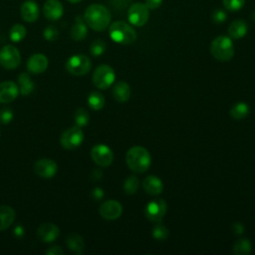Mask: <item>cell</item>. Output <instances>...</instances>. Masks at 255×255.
Here are the masks:
<instances>
[{"label":"cell","instance_id":"cell-1","mask_svg":"<svg viewBox=\"0 0 255 255\" xmlns=\"http://www.w3.org/2000/svg\"><path fill=\"white\" fill-rule=\"evenodd\" d=\"M84 20L88 27L94 31L101 32L110 26L111 13L109 9L102 4H91L85 10Z\"/></svg>","mask_w":255,"mask_h":255},{"label":"cell","instance_id":"cell-2","mask_svg":"<svg viewBox=\"0 0 255 255\" xmlns=\"http://www.w3.org/2000/svg\"><path fill=\"white\" fill-rule=\"evenodd\" d=\"M126 162L128 168L133 172L142 173L148 169L151 162V157L146 148L135 145L128 150Z\"/></svg>","mask_w":255,"mask_h":255},{"label":"cell","instance_id":"cell-3","mask_svg":"<svg viewBox=\"0 0 255 255\" xmlns=\"http://www.w3.org/2000/svg\"><path fill=\"white\" fill-rule=\"evenodd\" d=\"M109 35L111 39L121 45H130L136 40V32L128 23L119 20L109 26Z\"/></svg>","mask_w":255,"mask_h":255},{"label":"cell","instance_id":"cell-4","mask_svg":"<svg viewBox=\"0 0 255 255\" xmlns=\"http://www.w3.org/2000/svg\"><path fill=\"white\" fill-rule=\"evenodd\" d=\"M210 54L220 62L230 61L234 56V45L230 37L218 36L210 43Z\"/></svg>","mask_w":255,"mask_h":255},{"label":"cell","instance_id":"cell-5","mask_svg":"<svg viewBox=\"0 0 255 255\" xmlns=\"http://www.w3.org/2000/svg\"><path fill=\"white\" fill-rule=\"evenodd\" d=\"M66 70L74 76H84L91 70L92 63L89 57L83 54L73 55L66 62Z\"/></svg>","mask_w":255,"mask_h":255},{"label":"cell","instance_id":"cell-6","mask_svg":"<svg viewBox=\"0 0 255 255\" xmlns=\"http://www.w3.org/2000/svg\"><path fill=\"white\" fill-rule=\"evenodd\" d=\"M115 71L109 65H101L97 67L93 74V83L97 88L101 90L110 88L115 82Z\"/></svg>","mask_w":255,"mask_h":255},{"label":"cell","instance_id":"cell-7","mask_svg":"<svg viewBox=\"0 0 255 255\" xmlns=\"http://www.w3.org/2000/svg\"><path fill=\"white\" fill-rule=\"evenodd\" d=\"M21 63L19 50L13 45H5L0 49V65L8 70L16 69Z\"/></svg>","mask_w":255,"mask_h":255},{"label":"cell","instance_id":"cell-8","mask_svg":"<svg viewBox=\"0 0 255 255\" xmlns=\"http://www.w3.org/2000/svg\"><path fill=\"white\" fill-rule=\"evenodd\" d=\"M84 140V132L78 126L67 128L61 134L60 143L66 149H74L81 145Z\"/></svg>","mask_w":255,"mask_h":255},{"label":"cell","instance_id":"cell-9","mask_svg":"<svg viewBox=\"0 0 255 255\" xmlns=\"http://www.w3.org/2000/svg\"><path fill=\"white\" fill-rule=\"evenodd\" d=\"M149 18L148 8L143 3H133L128 10V19L129 23L135 27H142Z\"/></svg>","mask_w":255,"mask_h":255},{"label":"cell","instance_id":"cell-10","mask_svg":"<svg viewBox=\"0 0 255 255\" xmlns=\"http://www.w3.org/2000/svg\"><path fill=\"white\" fill-rule=\"evenodd\" d=\"M167 210L166 202L161 198H156L149 201L144 209L145 217L153 223L161 222Z\"/></svg>","mask_w":255,"mask_h":255},{"label":"cell","instance_id":"cell-11","mask_svg":"<svg viewBox=\"0 0 255 255\" xmlns=\"http://www.w3.org/2000/svg\"><path fill=\"white\" fill-rule=\"evenodd\" d=\"M91 157L99 166L108 167L114 160V153L108 145L100 143L91 149Z\"/></svg>","mask_w":255,"mask_h":255},{"label":"cell","instance_id":"cell-12","mask_svg":"<svg viewBox=\"0 0 255 255\" xmlns=\"http://www.w3.org/2000/svg\"><path fill=\"white\" fill-rule=\"evenodd\" d=\"M58 170L57 163L50 158H40L34 163L35 173L43 178L53 177Z\"/></svg>","mask_w":255,"mask_h":255},{"label":"cell","instance_id":"cell-13","mask_svg":"<svg viewBox=\"0 0 255 255\" xmlns=\"http://www.w3.org/2000/svg\"><path fill=\"white\" fill-rule=\"evenodd\" d=\"M99 212L103 218L107 220H115L122 215L123 206L119 201L110 199L101 204Z\"/></svg>","mask_w":255,"mask_h":255},{"label":"cell","instance_id":"cell-14","mask_svg":"<svg viewBox=\"0 0 255 255\" xmlns=\"http://www.w3.org/2000/svg\"><path fill=\"white\" fill-rule=\"evenodd\" d=\"M60 235V229L57 225L51 222L42 223L37 229L38 238L46 243L55 241Z\"/></svg>","mask_w":255,"mask_h":255},{"label":"cell","instance_id":"cell-15","mask_svg":"<svg viewBox=\"0 0 255 255\" xmlns=\"http://www.w3.org/2000/svg\"><path fill=\"white\" fill-rule=\"evenodd\" d=\"M43 14L50 21H57L64 14L63 4L59 0H47L43 5Z\"/></svg>","mask_w":255,"mask_h":255},{"label":"cell","instance_id":"cell-16","mask_svg":"<svg viewBox=\"0 0 255 255\" xmlns=\"http://www.w3.org/2000/svg\"><path fill=\"white\" fill-rule=\"evenodd\" d=\"M21 18L27 23L35 22L40 15V8L36 1L26 0L22 3L20 8Z\"/></svg>","mask_w":255,"mask_h":255},{"label":"cell","instance_id":"cell-17","mask_svg":"<svg viewBox=\"0 0 255 255\" xmlns=\"http://www.w3.org/2000/svg\"><path fill=\"white\" fill-rule=\"evenodd\" d=\"M48 58L41 53H37L32 55L27 61V70L35 75L41 74L46 71L48 68Z\"/></svg>","mask_w":255,"mask_h":255},{"label":"cell","instance_id":"cell-18","mask_svg":"<svg viewBox=\"0 0 255 255\" xmlns=\"http://www.w3.org/2000/svg\"><path fill=\"white\" fill-rule=\"evenodd\" d=\"M19 94V87L12 81L0 83V103L7 104L14 101Z\"/></svg>","mask_w":255,"mask_h":255},{"label":"cell","instance_id":"cell-19","mask_svg":"<svg viewBox=\"0 0 255 255\" xmlns=\"http://www.w3.org/2000/svg\"><path fill=\"white\" fill-rule=\"evenodd\" d=\"M142 188L149 195H158L162 192V181L155 175H148L142 180Z\"/></svg>","mask_w":255,"mask_h":255},{"label":"cell","instance_id":"cell-20","mask_svg":"<svg viewBox=\"0 0 255 255\" xmlns=\"http://www.w3.org/2000/svg\"><path fill=\"white\" fill-rule=\"evenodd\" d=\"M71 38L75 41H82L88 35V25L84 20V17L78 15L75 18V22L70 32Z\"/></svg>","mask_w":255,"mask_h":255},{"label":"cell","instance_id":"cell-21","mask_svg":"<svg viewBox=\"0 0 255 255\" xmlns=\"http://www.w3.org/2000/svg\"><path fill=\"white\" fill-rule=\"evenodd\" d=\"M248 32L247 22L243 19H236L232 21L228 27L229 37L232 39H241Z\"/></svg>","mask_w":255,"mask_h":255},{"label":"cell","instance_id":"cell-22","mask_svg":"<svg viewBox=\"0 0 255 255\" xmlns=\"http://www.w3.org/2000/svg\"><path fill=\"white\" fill-rule=\"evenodd\" d=\"M16 213L11 206L0 205V231L8 229L14 222Z\"/></svg>","mask_w":255,"mask_h":255},{"label":"cell","instance_id":"cell-23","mask_svg":"<svg viewBox=\"0 0 255 255\" xmlns=\"http://www.w3.org/2000/svg\"><path fill=\"white\" fill-rule=\"evenodd\" d=\"M130 93L129 86L124 81L118 82L113 88V97L118 103H125L128 101Z\"/></svg>","mask_w":255,"mask_h":255},{"label":"cell","instance_id":"cell-24","mask_svg":"<svg viewBox=\"0 0 255 255\" xmlns=\"http://www.w3.org/2000/svg\"><path fill=\"white\" fill-rule=\"evenodd\" d=\"M66 244L67 247L69 248L70 251L75 253L76 255H81L83 254L85 250V242L82 236H80L77 233H71L68 235L66 239Z\"/></svg>","mask_w":255,"mask_h":255},{"label":"cell","instance_id":"cell-25","mask_svg":"<svg viewBox=\"0 0 255 255\" xmlns=\"http://www.w3.org/2000/svg\"><path fill=\"white\" fill-rule=\"evenodd\" d=\"M19 84V92L22 96H29L35 88L33 81L28 73H21L18 77Z\"/></svg>","mask_w":255,"mask_h":255},{"label":"cell","instance_id":"cell-26","mask_svg":"<svg viewBox=\"0 0 255 255\" xmlns=\"http://www.w3.org/2000/svg\"><path fill=\"white\" fill-rule=\"evenodd\" d=\"M248 114H249V106L244 102L236 103L230 109V116L232 117V119L237 121L243 120L244 118L247 117Z\"/></svg>","mask_w":255,"mask_h":255},{"label":"cell","instance_id":"cell-27","mask_svg":"<svg viewBox=\"0 0 255 255\" xmlns=\"http://www.w3.org/2000/svg\"><path fill=\"white\" fill-rule=\"evenodd\" d=\"M87 101L89 107L94 111H100L105 106V97L100 92H92Z\"/></svg>","mask_w":255,"mask_h":255},{"label":"cell","instance_id":"cell-28","mask_svg":"<svg viewBox=\"0 0 255 255\" xmlns=\"http://www.w3.org/2000/svg\"><path fill=\"white\" fill-rule=\"evenodd\" d=\"M26 28L22 24H14L9 30V38L14 43L21 42L26 37Z\"/></svg>","mask_w":255,"mask_h":255},{"label":"cell","instance_id":"cell-29","mask_svg":"<svg viewBox=\"0 0 255 255\" xmlns=\"http://www.w3.org/2000/svg\"><path fill=\"white\" fill-rule=\"evenodd\" d=\"M252 245L247 238L238 239L233 246V253L236 255H247L251 252Z\"/></svg>","mask_w":255,"mask_h":255},{"label":"cell","instance_id":"cell-30","mask_svg":"<svg viewBox=\"0 0 255 255\" xmlns=\"http://www.w3.org/2000/svg\"><path fill=\"white\" fill-rule=\"evenodd\" d=\"M139 186V180L135 175H129L126 178L124 182V190L127 194H134Z\"/></svg>","mask_w":255,"mask_h":255},{"label":"cell","instance_id":"cell-31","mask_svg":"<svg viewBox=\"0 0 255 255\" xmlns=\"http://www.w3.org/2000/svg\"><path fill=\"white\" fill-rule=\"evenodd\" d=\"M107 50V44L102 39H96L90 46V53L94 57H99L103 55Z\"/></svg>","mask_w":255,"mask_h":255},{"label":"cell","instance_id":"cell-32","mask_svg":"<svg viewBox=\"0 0 255 255\" xmlns=\"http://www.w3.org/2000/svg\"><path fill=\"white\" fill-rule=\"evenodd\" d=\"M168 234V229L163 224H161V222L155 223V225L152 228V237L156 240H166Z\"/></svg>","mask_w":255,"mask_h":255},{"label":"cell","instance_id":"cell-33","mask_svg":"<svg viewBox=\"0 0 255 255\" xmlns=\"http://www.w3.org/2000/svg\"><path fill=\"white\" fill-rule=\"evenodd\" d=\"M90 120V115L84 108H80L75 113V123L78 127L82 128L88 125Z\"/></svg>","mask_w":255,"mask_h":255},{"label":"cell","instance_id":"cell-34","mask_svg":"<svg viewBox=\"0 0 255 255\" xmlns=\"http://www.w3.org/2000/svg\"><path fill=\"white\" fill-rule=\"evenodd\" d=\"M222 3L225 10L229 12H235L244 6L245 0H222Z\"/></svg>","mask_w":255,"mask_h":255},{"label":"cell","instance_id":"cell-35","mask_svg":"<svg viewBox=\"0 0 255 255\" xmlns=\"http://www.w3.org/2000/svg\"><path fill=\"white\" fill-rule=\"evenodd\" d=\"M59 35H60L59 30L57 29V27H55L53 25L47 26L43 31V36H44L45 40H47L49 42L56 41L59 38Z\"/></svg>","mask_w":255,"mask_h":255},{"label":"cell","instance_id":"cell-36","mask_svg":"<svg viewBox=\"0 0 255 255\" xmlns=\"http://www.w3.org/2000/svg\"><path fill=\"white\" fill-rule=\"evenodd\" d=\"M227 19V13L224 9H215L211 13V21L215 24H222Z\"/></svg>","mask_w":255,"mask_h":255},{"label":"cell","instance_id":"cell-37","mask_svg":"<svg viewBox=\"0 0 255 255\" xmlns=\"http://www.w3.org/2000/svg\"><path fill=\"white\" fill-rule=\"evenodd\" d=\"M14 114L10 108H4L0 111V122L4 125L9 124L13 120Z\"/></svg>","mask_w":255,"mask_h":255},{"label":"cell","instance_id":"cell-38","mask_svg":"<svg viewBox=\"0 0 255 255\" xmlns=\"http://www.w3.org/2000/svg\"><path fill=\"white\" fill-rule=\"evenodd\" d=\"M45 253L47 255H63L64 254V250L62 249L61 246L54 245V246H51L49 249H47Z\"/></svg>","mask_w":255,"mask_h":255},{"label":"cell","instance_id":"cell-39","mask_svg":"<svg viewBox=\"0 0 255 255\" xmlns=\"http://www.w3.org/2000/svg\"><path fill=\"white\" fill-rule=\"evenodd\" d=\"M163 0H145L144 4L148 8V10H154L161 6Z\"/></svg>","mask_w":255,"mask_h":255},{"label":"cell","instance_id":"cell-40","mask_svg":"<svg viewBox=\"0 0 255 255\" xmlns=\"http://www.w3.org/2000/svg\"><path fill=\"white\" fill-rule=\"evenodd\" d=\"M104 190L101 187H96L92 191V196L95 200H101L104 197Z\"/></svg>","mask_w":255,"mask_h":255},{"label":"cell","instance_id":"cell-41","mask_svg":"<svg viewBox=\"0 0 255 255\" xmlns=\"http://www.w3.org/2000/svg\"><path fill=\"white\" fill-rule=\"evenodd\" d=\"M232 229H233V232L235 234H241L243 231H244V226L240 223V222H235L232 226Z\"/></svg>","mask_w":255,"mask_h":255},{"label":"cell","instance_id":"cell-42","mask_svg":"<svg viewBox=\"0 0 255 255\" xmlns=\"http://www.w3.org/2000/svg\"><path fill=\"white\" fill-rule=\"evenodd\" d=\"M14 235L16 236V237H18V238H21L23 235H24V233H25V230H24V228L21 226V225H17L15 228H14Z\"/></svg>","mask_w":255,"mask_h":255},{"label":"cell","instance_id":"cell-43","mask_svg":"<svg viewBox=\"0 0 255 255\" xmlns=\"http://www.w3.org/2000/svg\"><path fill=\"white\" fill-rule=\"evenodd\" d=\"M67 1L72 4H77V3H80L82 0H67Z\"/></svg>","mask_w":255,"mask_h":255},{"label":"cell","instance_id":"cell-44","mask_svg":"<svg viewBox=\"0 0 255 255\" xmlns=\"http://www.w3.org/2000/svg\"><path fill=\"white\" fill-rule=\"evenodd\" d=\"M251 18H252V20L255 22V11L252 13V15H251Z\"/></svg>","mask_w":255,"mask_h":255},{"label":"cell","instance_id":"cell-45","mask_svg":"<svg viewBox=\"0 0 255 255\" xmlns=\"http://www.w3.org/2000/svg\"><path fill=\"white\" fill-rule=\"evenodd\" d=\"M0 133H1V129H0Z\"/></svg>","mask_w":255,"mask_h":255}]
</instances>
